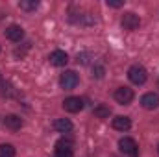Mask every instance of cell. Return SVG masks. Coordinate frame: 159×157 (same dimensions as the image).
<instances>
[{
	"label": "cell",
	"instance_id": "ba28073f",
	"mask_svg": "<svg viewBox=\"0 0 159 157\" xmlns=\"http://www.w3.org/2000/svg\"><path fill=\"white\" fill-rule=\"evenodd\" d=\"M119 148H120V152H124V154H128V155L137 154V142H135L133 139H129V137L120 139L119 141Z\"/></svg>",
	"mask_w": 159,
	"mask_h": 157
},
{
	"label": "cell",
	"instance_id": "30bf717a",
	"mask_svg": "<svg viewBox=\"0 0 159 157\" xmlns=\"http://www.w3.org/2000/svg\"><path fill=\"white\" fill-rule=\"evenodd\" d=\"M6 37H7L9 41H13V43H19V41L24 37V32H22V28H20V26L11 24V26H7V28H6Z\"/></svg>",
	"mask_w": 159,
	"mask_h": 157
},
{
	"label": "cell",
	"instance_id": "5bb4252c",
	"mask_svg": "<svg viewBox=\"0 0 159 157\" xmlns=\"http://www.w3.org/2000/svg\"><path fill=\"white\" fill-rule=\"evenodd\" d=\"M19 7L24 9V11H35L39 7V2L37 0H20L19 2Z\"/></svg>",
	"mask_w": 159,
	"mask_h": 157
},
{
	"label": "cell",
	"instance_id": "ac0fdd59",
	"mask_svg": "<svg viewBox=\"0 0 159 157\" xmlns=\"http://www.w3.org/2000/svg\"><path fill=\"white\" fill-rule=\"evenodd\" d=\"M107 6H109V7H122L124 2H122V0H107Z\"/></svg>",
	"mask_w": 159,
	"mask_h": 157
},
{
	"label": "cell",
	"instance_id": "8992f818",
	"mask_svg": "<svg viewBox=\"0 0 159 157\" xmlns=\"http://www.w3.org/2000/svg\"><path fill=\"white\" fill-rule=\"evenodd\" d=\"M139 24H141V20H139V15H135V13H124V17H122V26H124V30H129V32H133V30H137L139 28Z\"/></svg>",
	"mask_w": 159,
	"mask_h": 157
},
{
	"label": "cell",
	"instance_id": "5b68a950",
	"mask_svg": "<svg viewBox=\"0 0 159 157\" xmlns=\"http://www.w3.org/2000/svg\"><path fill=\"white\" fill-rule=\"evenodd\" d=\"M115 100L122 104V105H128L131 100H133V91L129 89V87H119L117 91H115Z\"/></svg>",
	"mask_w": 159,
	"mask_h": 157
},
{
	"label": "cell",
	"instance_id": "52a82bcc",
	"mask_svg": "<svg viewBox=\"0 0 159 157\" xmlns=\"http://www.w3.org/2000/svg\"><path fill=\"white\" fill-rule=\"evenodd\" d=\"M141 105H143L144 109H148V111L157 109L159 107V94H156V92H146V94L141 98Z\"/></svg>",
	"mask_w": 159,
	"mask_h": 157
},
{
	"label": "cell",
	"instance_id": "44dd1931",
	"mask_svg": "<svg viewBox=\"0 0 159 157\" xmlns=\"http://www.w3.org/2000/svg\"><path fill=\"white\" fill-rule=\"evenodd\" d=\"M157 87H159V79H157Z\"/></svg>",
	"mask_w": 159,
	"mask_h": 157
},
{
	"label": "cell",
	"instance_id": "ffe728a7",
	"mask_svg": "<svg viewBox=\"0 0 159 157\" xmlns=\"http://www.w3.org/2000/svg\"><path fill=\"white\" fill-rule=\"evenodd\" d=\"M131 157H137V154H133V155H131Z\"/></svg>",
	"mask_w": 159,
	"mask_h": 157
},
{
	"label": "cell",
	"instance_id": "6da1fadb",
	"mask_svg": "<svg viewBox=\"0 0 159 157\" xmlns=\"http://www.w3.org/2000/svg\"><path fill=\"white\" fill-rule=\"evenodd\" d=\"M128 78H129L131 83H135V85H143V83L148 79V72H146L144 67L133 65V67H129V70H128Z\"/></svg>",
	"mask_w": 159,
	"mask_h": 157
},
{
	"label": "cell",
	"instance_id": "2e32d148",
	"mask_svg": "<svg viewBox=\"0 0 159 157\" xmlns=\"http://www.w3.org/2000/svg\"><path fill=\"white\" fill-rule=\"evenodd\" d=\"M0 157H15V148L11 144H0Z\"/></svg>",
	"mask_w": 159,
	"mask_h": 157
},
{
	"label": "cell",
	"instance_id": "7402d4cb",
	"mask_svg": "<svg viewBox=\"0 0 159 157\" xmlns=\"http://www.w3.org/2000/svg\"><path fill=\"white\" fill-rule=\"evenodd\" d=\"M157 150H159V148H157Z\"/></svg>",
	"mask_w": 159,
	"mask_h": 157
},
{
	"label": "cell",
	"instance_id": "7c38bea8",
	"mask_svg": "<svg viewBox=\"0 0 159 157\" xmlns=\"http://www.w3.org/2000/svg\"><path fill=\"white\" fill-rule=\"evenodd\" d=\"M54 129L59 133H69L72 129V122L69 118H57V120H54Z\"/></svg>",
	"mask_w": 159,
	"mask_h": 157
},
{
	"label": "cell",
	"instance_id": "9c48e42d",
	"mask_svg": "<svg viewBox=\"0 0 159 157\" xmlns=\"http://www.w3.org/2000/svg\"><path fill=\"white\" fill-rule=\"evenodd\" d=\"M48 59H50V63H52L54 67H65L67 61H69V56H67V52H63V50H54Z\"/></svg>",
	"mask_w": 159,
	"mask_h": 157
},
{
	"label": "cell",
	"instance_id": "3957f363",
	"mask_svg": "<svg viewBox=\"0 0 159 157\" xmlns=\"http://www.w3.org/2000/svg\"><path fill=\"white\" fill-rule=\"evenodd\" d=\"M78 74L74 72V70H67V72H63L61 74V78H59V85L63 87V89H67V91H70V89H74L76 85H78Z\"/></svg>",
	"mask_w": 159,
	"mask_h": 157
},
{
	"label": "cell",
	"instance_id": "e0dca14e",
	"mask_svg": "<svg viewBox=\"0 0 159 157\" xmlns=\"http://www.w3.org/2000/svg\"><path fill=\"white\" fill-rule=\"evenodd\" d=\"M104 72H106V69L104 67H94V70H93V76L94 78H104Z\"/></svg>",
	"mask_w": 159,
	"mask_h": 157
},
{
	"label": "cell",
	"instance_id": "4fadbf2b",
	"mask_svg": "<svg viewBox=\"0 0 159 157\" xmlns=\"http://www.w3.org/2000/svg\"><path fill=\"white\" fill-rule=\"evenodd\" d=\"M113 128L119 131H128L131 128V120L128 117H115L113 118Z\"/></svg>",
	"mask_w": 159,
	"mask_h": 157
},
{
	"label": "cell",
	"instance_id": "7a4b0ae2",
	"mask_svg": "<svg viewBox=\"0 0 159 157\" xmlns=\"http://www.w3.org/2000/svg\"><path fill=\"white\" fill-rule=\"evenodd\" d=\"M56 155H57V157H72V155H74L72 141L59 139V141L56 142Z\"/></svg>",
	"mask_w": 159,
	"mask_h": 157
},
{
	"label": "cell",
	"instance_id": "d6986e66",
	"mask_svg": "<svg viewBox=\"0 0 159 157\" xmlns=\"http://www.w3.org/2000/svg\"><path fill=\"white\" fill-rule=\"evenodd\" d=\"M0 83H2V74H0Z\"/></svg>",
	"mask_w": 159,
	"mask_h": 157
},
{
	"label": "cell",
	"instance_id": "8fae6325",
	"mask_svg": "<svg viewBox=\"0 0 159 157\" xmlns=\"http://www.w3.org/2000/svg\"><path fill=\"white\" fill-rule=\"evenodd\" d=\"M4 126L7 129H11V131H17V129L22 128V118L17 117V115H7V117L4 118Z\"/></svg>",
	"mask_w": 159,
	"mask_h": 157
},
{
	"label": "cell",
	"instance_id": "9a60e30c",
	"mask_svg": "<svg viewBox=\"0 0 159 157\" xmlns=\"http://www.w3.org/2000/svg\"><path fill=\"white\" fill-rule=\"evenodd\" d=\"M109 115H111L109 105H96V107H94V117H98V118H109Z\"/></svg>",
	"mask_w": 159,
	"mask_h": 157
},
{
	"label": "cell",
	"instance_id": "277c9868",
	"mask_svg": "<svg viewBox=\"0 0 159 157\" xmlns=\"http://www.w3.org/2000/svg\"><path fill=\"white\" fill-rule=\"evenodd\" d=\"M63 109L69 111V113H80L83 109V100L78 96H69L65 102H63Z\"/></svg>",
	"mask_w": 159,
	"mask_h": 157
}]
</instances>
